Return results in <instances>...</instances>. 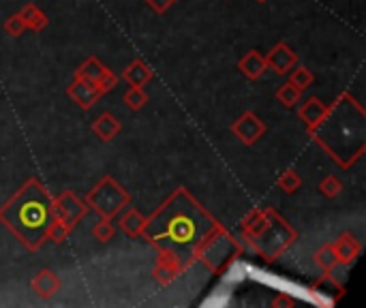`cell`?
Here are the masks:
<instances>
[{
    "mask_svg": "<svg viewBox=\"0 0 366 308\" xmlns=\"http://www.w3.org/2000/svg\"><path fill=\"white\" fill-rule=\"evenodd\" d=\"M146 3H148L154 11L163 13V11H168V9L174 5V0H146Z\"/></svg>",
    "mask_w": 366,
    "mask_h": 308,
    "instance_id": "cell-28",
    "label": "cell"
},
{
    "mask_svg": "<svg viewBox=\"0 0 366 308\" xmlns=\"http://www.w3.org/2000/svg\"><path fill=\"white\" fill-rule=\"evenodd\" d=\"M364 120L362 107L349 95H343L330 109L325 107V114L311 130L341 167H349L364 152Z\"/></svg>",
    "mask_w": 366,
    "mask_h": 308,
    "instance_id": "cell-2",
    "label": "cell"
},
{
    "mask_svg": "<svg viewBox=\"0 0 366 308\" xmlns=\"http://www.w3.org/2000/svg\"><path fill=\"white\" fill-rule=\"evenodd\" d=\"M69 95L75 99L77 105L81 107H90L97 99H99V88L95 86V81H88V79H77L71 88H69Z\"/></svg>",
    "mask_w": 366,
    "mask_h": 308,
    "instance_id": "cell-8",
    "label": "cell"
},
{
    "mask_svg": "<svg viewBox=\"0 0 366 308\" xmlns=\"http://www.w3.org/2000/svg\"><path fill=\"white\" fill-rule=\"evenodd\" d=\"M125 77L129 83H131V88H142L150 77H152V71H150V67L146 65V62H142V60H135L127 71H125Z\"/></svg>",
    "mask_w": 366,
    "mask_h": 308,
    "instance_id": "cell-14",
    "label": "cell"
},
{
    "mask_svg": "<svg viewBox=\"0 0 366 308\" xmlns=\"http://www.w3.org/2000/svg\"><path fill=\"white\" fill-rule=\"evenodd\" d=\"M236 250V242L231 240V236L223 229V227H217L212 229L203 242L197 246L195 255L206 263L210 268H219L221 263H225Z\"/></svg>",
    "mask_w": 366,
    "mask_h": 308,
    "instance_id": "cell-4",
    "label": "cell"
},
{
    "mask_svg": "<svg viewBox=\"0 0 366 308\" xmlns=\"http://www.w3.org/2000/svg\"><path fill=\"white\" fill-rule=\"evenodd\" d=\"M334 255L339 259V263H345V266H349V263L358 257L360 253V244L351 238V236H343L334 246Z\"/></svg>",
    "mask_w": 366,
    "mask_h": 308,
    "instance_id": "cell-11",
    "label": "cell"
},
{
    "mask_svg": "<svg viewBox=\"0 0 366 308\" xmlns=\"http://www.w3.org/2000/svg\"><path fill=\"white\" fill-rule=\"evenodd\" d=\"M311 81H313V75L309 73V69L296 67L294 73H292V81H290V83H294V86L298 88V91H304V88H306Z\"/></svg>",
    "mask_w": 366,
    "mask_h": 308,
    "instance_id": "cell-23",
    "label": "cell"
},
{
    "mask_svg": "<svg viewBox=\"0 0 366 308\" xmlns=\"http://www.w3.org/2000/svg\"><path fill=\"white\" fill-rule=\"evenodd\" d=\"M5 28H7V32H9L11 36H18V34H22V32H24L26 24H24L22 15H13V18H9V20H7Z\"/></svg>",
    "mask_w": 366,
    "mask_h": 308,
    "instance_id": "cell-27",
    "label": "cell"
},
{
    "mask_svg": "<svg viewBox=\"0 0 366 308\" xmlns=\"http://www.w3.org/2000/svg\"><path fill=\"white\" fill-rule=\"evenodd\" d=\"M217 227L215 218L180 189L148 218L142 234L180 266H187L203 238Z\"/></svg>",
    "mask_w": 366,
    "mask_h": 308,
    "instance_id": "cell-1",
    "label": "cell"
},
{
    "mask_svg": "<svg viewBox=\"0 0 366 308\" xmlns=\"http://www.w3.org/2000/svg\"><path fill=\"white\" fill-rule=\"evenodd\" d=\"M95 238H97V242H107L111 236H114V225L111 223H107V221H103V223H99L97 227H95Z\"/></svg>",
    "mask_w": 366,
    "mask_h": 308,
    "instance_id": "cell-26",
    "label": "cell"
},
{
    "mask_svg": "<svg viewBox=\"0 0 366 308\" xmlns=\"http://www.w3.org/2000/svg\"><path fill=\"white\" fill-rule=\"evenodd\" d=\"M20 15H22L24 24H26V28H30V30H41V28L48 24L46 13H41L34 5H28Z\"/></svg>",
    "mask_w": 366,
    "mask_h": 308,
    "instance_id": "cell-17",
    "label": "cell"
},
{
    "mask_svg": "<svg viewBox=\"0 0 366 308\" xmlns=\"http://www.w3.org/2000/svg\"><path fill=\"white\" fill-rule=\"evenodd\" d=\"M266 65H270L274 69V73H287L294 65H296V54L285 46V43H278V46L272 48V52L268 54Z\"/></svg>",
    "mask_w": 366,
    "mask_h": 308,
    "instance_id": "cell-9",
    "label": "cell"
},
{
    "mask_svg": "<svg viewBox=\"0 0 366 308\" xmlns=\"http://www.w3.org/2000/svg\"><path fill=\"white\" fill-rule=\"evenodd\" d=\"M84 212H86V208L81 206V201L79 199H75V195L73 193H62L60 197H58V201H56V208H54V216L58 218L60 223H65L69 229L79 221L81 216H84Z\"/></svg>",
    "mask_w": 366,
    "mask_h": 308,
    "instance_id": "cell-6",
    "label": "cell"
},
{
    "mask_svg": "<svg viewBox=\"0 0 366 308\" xmlns=\"http://www.w3.org/2000/svg\"><path fill=\"white\" fill-rule=\"evenodd\" d=\"M233 133L244 142V144H255L264 133H266V124L255 116V114H244L233 126H231Z\"/></svg>",
    "mask_w": 366,
    "mask_h": 308,
    "instance_id": "cell-7",
    "label": "cell"
},
{
    "mask_svg": "<svg viewBox=\"0 0 366 308\" xmlns=\"http://www.w3.org/2000/svg\"><path fill=\"white\" fill-rule=\"evenodd\" d=\"M319 191H321L325 197H337L339 191H341V182H339L337 178H332V175H328V178H323V180H321Z\"/></svg>",
    "mask_w": 366,
    "mask_h": 308,
    "instance_id": "cell-24",
    "label": "cell"
},
{
    "mask_svg": "<svg viewBox=\"0 0 366 308\" xmlns=\"http://www.w3.org/2000/svg\"><path fill=\"white\" fill-rule=\"evenodd\" d=\"M300 93L302 91H298L294 83H285V86H280V91L276 93V99L285 107H294L298 103V99H300Z\"/></svg>",
    "mask_w": 366,
    "mask_h": 308,
    "instance_id": "cell-19",
    "label": "cell"
},
{
    "mask_svg": "<svg viewBox=\"0 0 366 308\" xmlns=\"http://www.w3.org/2000/svg\"><path fill=\"white\" fill-rule=\"evenodd\" d=\"M144 218H142V214L137 212V210H127V214L120 218V227H122V232H125L127 236H140L142 232H144Z\"/></svg>",
    "mask_w": 366,
    "mask_h": 308,
    "instance_id": "cell-16",
    "label": "cell"
},
{
    "mask_svg": "<svg viewBox=\"0 0 366 308\" xmlns=\"http://www.w3.org/2000/svg\"><path fill=\"white\" fill-rule=\"evenodd\" d=\"M105 71V67L97 60V58H88L84 65L79 67L77 71V79H88V81H95L101 73Z\"/></svg>",
    "mask_w": 366,
    "mask_h": 308,
    "instance_id": "cell-18",
    "label": "cell"
},
{
    "mask_svg": "<svg viewBox=\"0 0 366 308\" xmlns=\"http://www.w3.org/2000/svg\"><path fill=\"white\" fill-rule=\"evenodd\" d=\"M323 114H325V105L319 99H309L306 105H302V109H300V118L309 128H313L321 120Z\"/></svg>",
    "mask_w": 366,
    "mask_h": 308,
    "instance_id": "cell-15",
    "label": "cell"
},
{
    "mask_svg": "<svg viewBox=\"0 0 366 308\" xmlns=\"http://www.w3.org/2000/svg\"><path fill=\"white\" fill-rule=\"evenodd\" d=\"M54 218L52 197L34 178L28 180L9 203L0 208V223L9 227L30 250L48 240Z\"/></svg>",
    "mask_w": 366,
    "mask_h": 308,
    "instance_id": "cell-3",
    "label": "cell"
},
{
    "mask_svg": "<svg viewBox=\"0 0 366 308\" xmlns=\"http://www.w3.org/2000/svg\"><path fill=\"white\" fill-rule=\"evenodd\" d=\"M88 203L105 218H111L120 208H125L129 203V195L122 191L111 178H103L93 193H88Z\"/></svg>",
    "mask_w": 366,
    "mask_h": 308,
    "instance_id": "cell-5",
    "label": "cell"
},
{
    "mask_svg": "<svg viewBox=\"0 0 366 308\" xmlns=\"http://www.w3.org/2000/svg\"><path fill=\"white\" fill-rule=\"evenodd\" d=\"M146 101H148V97H146V93L142 91V88H131V91L125 95V103H127L131 109H140V107H144Z\"/></svg>",
    "mask_w": 366,
    "mask_h": 308,
    "instance_id": "cell-20",
    "label": "cell"
},
{
    "mask_svg": "<svg viewBox=\"0 0 366 308\" xmlns=\"http://www.w3.org/2000/svg\"><path fill=\"white\" fill-rule=\"evenodd\" d=\"M278 187H280L285 193H294V191H298V187H300L298 173H294V171H285V173L280 175V180H278Z\"/></svg>",
    "mask_w": 366,
    "mask_h": 308,
    "instance_id": "cell-22",
    "label": "cell"
},
{
    "mask_svg": "<svg viewBox=\"0 0 366 308\" xmlns=\"http://www.w3.org/2000/svg\"><path fill=\"white\" fill-rule=\"evenodd\" d=\"M240 71L247 75V77H251V79H257L264 71H266V60H264V56L259 54V52H249L247 56H244L242 60H240Z\"/></svg>",
    "mask_w": 366,
    "mask_h": 308,
    "instance_id": "cell-12",
    "label": "cell"
},
{
    "mask_svg": "<svg viewBox=\"0 0 366 308\" xmlns=\"http://www.w3.org/2000/svg\"><path fill=\"white\" fill-rule=\"evenodd\" d=\"M116 81H118V77L105 69V71L95 79V86L99 88V93H105V91H111V88L116 86Z\"/></svg>",
    "mask_w": 366,
    "mask_h": 308,
    "instance_id": "cell-25",
    "label": "cell"
},
{
    "mask_svg": "<svg viewBox=\"0 0 366 308\" xmlns=\"http://www.w3.org/2000/svg\"><path fill=\"white\" fill-rule=\"evenodd\" d=\"M32 289H34V293L39 297H46L48 300V297H52L60 289V281H58V276H54V272L41 270L34 276V281H32Z\"/></svg>",
    "mask_w": 366,
    "mask_h": 308,
    "instance_id": "cell-10",
    "label": "cell"
},
{
    "mask_svg": "<svg viewBox=\"0 0 366 308\" xmlns=\"http://www.w3.org/2000/svg\"><path fill=\"white\" fill-rule=\"evenodd\" d=\"M259 3H264V0H259Z\"/></svg>",
    "mask_w": 366,
    "mask_h": 308,
    "instance_id": "cell-29",
    "label": "cell"
},
{
    "mask_svg": "<svg viewBox=\"0 0 366 308\" xmlns=\"http://www.w3.org/2000/svg\"><path fill=\"white\" fill-rule=\"evenodd\" d=\"M93 130H95V135H97L101 142H109V140H114V138H116V133L120 130V124L116 122V118H114V116L103 114V116H101V118L95 122Z\"/></svg>",
    "mask_w": 366,
    "mask_h": 308,
    "instance_id": "cell-13",
    "label": "cell"
},
{
    "mask_svg": "<svg viewBox=\"0 0 366 308\" xmlns=\"http://www.w3.org/2000/svg\"><path fill=\"white\" fill-rule=\"evenodd\" d=\"M339 259H337V255H334V248L328 244V246H323L319 253H317V263L323 268V270H330L334 263H337Z\"/></svg>",
    "mask_w": 366,
    "mask_h": 308,
    "instance_id": "cell-21",
    "label": "cell"
}]
</instances>
